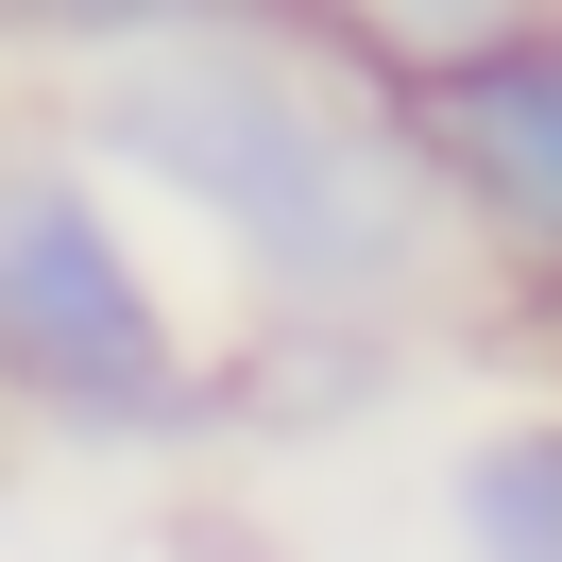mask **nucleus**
Masks as SVG:
<instances>
[{
	"instance_id": "8",
	"label": "nucleus",
	"mask_w": 562,
	"mask_h": 562,
	"mask_svg": "<svg viewBox=\"0 0 562 562\" xmlns=\"http://www.w3.org/2000/svg\"><path fill=\"white\" fill-rule=\"evenodd\" d=\"M512 324H528V341H562V273H546V290H528V307H512Z\"/></svg>"
},
{
	"instance_id": "1",
	"label": "nucleus",
	"mask_w": 562,
	"mask_h": 562,
	"mask_svg": "<svg viewBox=\"0 0 562 562\" xmlns=\"http://www.w3.org/2000/svg\"><path fill=\"white\" fill-rule=\"evenodd\" d=\"M69 86V154L120 205L188 222L222 256L239 307L290 324H443L460 290V222L426 188L392 86H358L324 35L256 18V35H154V52H86Z\"/></svg>"
},
{
	"instance_id": "2",
	"label": "nucleus",
	"mask_w": 562,
	"mask_h": 562,
	"mask_svg": "<svg viewBox=\"0 0 562 562\" xmlns=\"http://www.w3.org/2000/svg\"><path fill=\"white\" fill-rule=\"evenodd\" d=\"M0 426L69 460L222 443V341L171 307L137 205L69 137H0Z\"/></svg>"
},
{
	"instance_id": "3",
	"label": "nucleus",
	"mask_w": 562,
	"mask_h": 562,
	"mask_svg": "<svg viewBox=\"0 0 562 562\" xmlns=\"http://www.w3.org/2000/svg\"><path fill=\"white\" fill-rule=\"evenodd\" d=\"M392 120H409L426 188H443V222H460V290L528 307V290L562 273V0L528 18V35L392 86Z\"/></svg>"
},
{
	"instance_id": "4",
	"label": "nucleus",
	"mask_w": 562,
	"mask_h": 562,
	"mask_svg": "<svg viewBox=\"0 0 562 562\" xmlns=\"http://www.w3.org/2000/svg\"><path fill=\"white\" fill-rule=\"evenodd\" d=\"M392 375H409V324H290V307H239V341H222V426H256V443L375 426Z\"/></svg>"
},
{
	"instance_id": "5",
	"label": "nucleus",
	"mask_w": 562,
	"mask_h": 562,
	"mask_svg": "<svg viewBox=\"0 0 562 562\" xmlns=\"http://www.w3.org/2000/svg\"><path fill=\"white\" fill-rule=\"evenodd\" d=\"M443 546L460 562H562V409H494L443 460Z\"/></svg>"
},
{
	"instance_id": "7",
	"label": "nucleus",
	"mask_w": 562,
	"mask_h": 562,
	"mask_svg": "<svg viewBox=\"0 0 562 562\" xmlns=\"http://www.w3.org/2000/svg\"><path fill=\"white\" fill-rule=\"evenodd\" d=\"M290 0H0V52L35 69H86V52H154V35H256Z\"/></svg>"
},
{
	"instance_id": "6",
	"label": "nucleus",
	"mask_w": 562,
	"mask_h": 562,
	"mask_svg": "<svg viewBox=\"0 0 562 562\" xmlns=\"http://www.w3.org/2000/svg\"><path fill=\"white\" fill-rule=\"evenodd\" d=\"M546 0H290V35H324L358 86H426V69H460V52H494V35H528Z\"/></svg>"
}]
</instances>
